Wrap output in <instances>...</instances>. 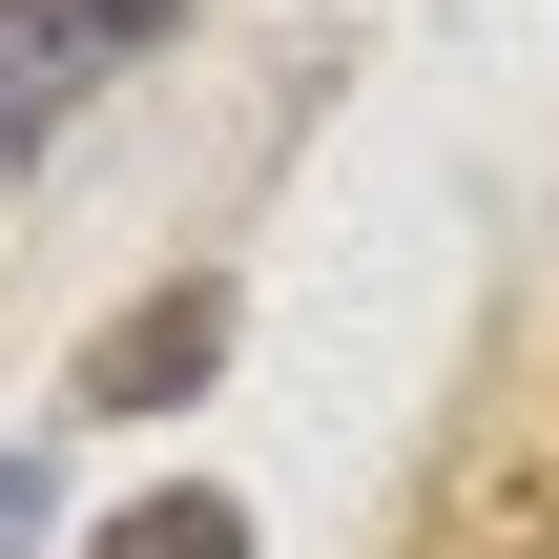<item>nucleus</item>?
I'll use <instances>...</instances> for the list:
<instances>
[{"label":"nucleus","instance_id":"1","mask_svg":"<svg viewBox=\"0 0 559 559\" xmlns=\"http://www.w3.org/2000/svg\"><path fill=\"white\" fill-rule=\"evenodd\" d=\"M83 62H104L83 0H0V145H41V124L83 104Z\"/></svg>","mask_w":559,"mask_h":559},{"label":"nucleus","instance_id":"4","mask_svg":"<svg viewBox=\"0 0 559 559\" xmlns=\"http://www.w3.org/2000/svg\"><path fill=\"white\" fill-rule=\"evenodd\" d=\"M83 21H104V41H145V21H166V0H83Z\"/></svg>","mask_w":559,"mask_h":559},{"label":"nucleus","instance_id":"3","mask_svg":"<svg viewBox=\"0 0 559 559\" xmlns=\"http://www.w3.org/2000/svg\"><path fill=\"white\" fill-rule=\"evenodd\" d=\"M104 559H249L228 498H145V519H104Z\"/></svg>","mask_w":559,"mask_h":559},{"label":"nucleus","instance_id":"2","mask_svg":"<svg viewBox=\"0 0 559 559\" xmlns=\"http://www.w3.org/2000/svg\"><path fill=\"white\" fill-rule=\"evenodd\" d=\"M166 373H207V290H187V311H145V332H124V353H104V415H145V394H166Z\"/></svg>","mask_w":559,"mask_h":559}]
</instances>
